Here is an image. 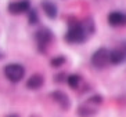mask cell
I'll list each match as a JSON object with an SVG mask.
<instances>
[{
  "label": "cell",
  "mask_w": 126,
  "mask_h": 117,
  "mask_svg": "<svg viewBox=\"0 0 126 117\" xmlns=\"http://www.w3.org/2000/svg\"><path fill=\"white\" fill-rule=\"evenodd\" d=\"M40 8L43 10L45 15L48 19H56L58 17V7H57V4L54 1H51V0H42Z\"/></svg>",
  "instance_id": "30bf717a"
},
{
  "label": "cell",
  "mask_w": 126,
  "mask_h": 117,
  "mask_svg": "<svg viewBox=\"0 0 126 117\" xmlns=\"http://www.w3.org/2000/svg\"><path fill=\"white\" fill-rule=\"evenodd\" d=\"M107 22L108 25L114 26V28H119V26L126 25V14L122 11H112L107 15Z\"/></svg>",
  "instance_id": "9c48e42d"
},
{
  "label": "cell",
  "mask_w": 126,
  "mask_h": 117,
  "mask_svg": "<svg viewBox=\"0 0 126 117\" xmlns=\"http://www.w3.org/2000/svg\"><path fill=\"white\" fill-rule=\"evenodd\" d=\"M110 62L111 65H121L126 62V40L119 41L112 50H110Z\"/></svg>",
  "instance_id": "8992f818"
},
{
  "label": "cell",
  "mask_w": 126,
  "mask_h": 117,
  "mask_svg": "<svg viewBox=\"0 0 126 117\" xmlns=\"http://www.w3.org/2000/svg\"><path fill=\"white\" fill-rule=\"evenodd\" d=\"M50 98L61 107V110H68L71 107V99L64 91H60V90L51 91L50 92Z\"/></svg>",
  "instance_id": "ba28073f"
},
{
  "label": "cell",
  "mask_w": 126,
  "mask_h": 117,
  "mask_svg": "<svg viewBox=\"0 0 126 117\" xmlns=\"http://www.w3.org/2000/svg\"><path fill=\"white\" fill-rule=\"evenodd\" d=\"M67 84L69 85V88L72 90H79L83 84V80H82V76L78 73H74V74H68L67 77Z\"/></svg>",
  "instance_id": "7c38bea8"
},
{
  "label": "cell",
  "mask_w": 126,
  "mask_h": 117,
  "mask_svg": "<svg viewBox=\"0 0 126 117\" xmlns=\"http://www.w3.org/2000/svg\"><path fill=\"white\" fill-rule=\"evenodd\" d=\"M43 84H45V76L40 74V73L32 74V76L26 80V88H28V90H32V91L42 88Z\"/></svg>",
  "instance_id": "8fae6325"
},
{
  "label": "cell",
  "mask_w": 126,
  "mask_h": 117,
  "mask_svg": "<svg viewBox=\"0 0 126 117\" xmlns=\"http://www.w3.org/2000/svg\"><path fill=\"white\" fill-rule=\"evenodd\" d=\"M96 32V25L93 18H85V19H76L71 18L68 21V30L65 33V41L68 44H82Z\"/></svg>",
  "instance_id": "6da1fadb"
},
{
  "label": "cell",
  "mask_w": 126,
  "mask_h": 117,
  "mask_svg": "<svg viewBox=\"0 0 126 117\" xmlns=\"http://www.w3.org/2000/svg\"><path fill=\"white\" fill-rule=\"evenodd\" d=\"M4 58V54H1V52H0V59H3Z\"/></svg>",
  "instance_id": "e0dca14e"
},
{
  "label": "cell",
  "mask_w": 126,
  "mask_h": 117,
  "mask_svg": "<svg viewBox=\"0 0 126 117\" xmlns=\"http://www.w3.org/2000/svg\"><path fill=\"white\" fill-rule=\"evenodd\" d=\"M7 117H18L17 114H10V116H7Z\"/></svg>",
  "instance_id": "2e32d148"
},
{
  "label": "cell",
  "mask_w": 126,
  "mask_h": 117,
  "mask_svg": "<svg viewBox=\"0 0 126 117\" xmlns=\"http://www.w3.org/2000/svg\"><path fill=\"white\" fill-rule=\"evenodd\" d=\"M101 103H103V96L98 95V94L97 95H93L79 105L76 113H78L79 117H93L97 114Z\"/></svg>",
  "instance_id": "7a4b0ae2"
},
{
  "label": "cell",
  "mask_w": 126,
  "mask_h": 117,
  "mask_svg": "<svg viewBox=\"0 0 126 117\" xmlns=\"http://www.w3.org/2000/svg\"><path fill=\"white\" fill-rule=\"evenodd\" d=\"M65 62H67V58L64 55H57V57L51 58L50 65H51V68H61L63 65H65Z\"/></svg>",
  "instance_id": "5bb4252c"
},
{
  "label": "cell",
  "mask_w": 126,
  "mask_h": 117,
  "mask_svg": "<svg viewBox=\"0 0 126 117\" xmlns=\"http://www.w3.org/2000/svg\"><path fill=\"white\" fill-rule=\"evenodd\" d=\"M28 14V23L29 25H37L39 23V14H37V10L36 8H32L26 12Z\"/></svg>",
  "instance_id": "4fadbf2b"
},
{
  "label": "cell",
  "mask_w": 126,
  "mask_h": 117,
  "mask_svg": "<svg viewBox=\"0 0 126 117\" xmlns=\"http://www.w3.org/2000/svg\"><path fill=\"white\" fill-rule=\"evenodd\" d=\"M31 1L29 0H15L7 4V11L11 15H21L26 14L31 10Z\"/></svg>",
  "instance_id": "52a82bcc"
},
{
  "label": "cell",
  "mask_w": 126,
  "mask_h": 117,
  "mask_svg": "<svg viewBox=\"0 0 126 117\" xmlns=\"http://www.w3.org/2000/svg\"><path fill=\"white\" fill-rule=\"evenodd\" d=\"M3 73L7 80H10L11 83L15 84V83H19L25 77V68L21 63L13 62V63H8V65L4 66Z\"/></svg>",
  "instance_id": "277c9868"
},
{
  "label": "cell",
  "mask_w": 126,
  "mask_h": 117,
  "mask_svg": "<svg viewBox=\"0 0 126 117\" xmlns=\"http://www.w3.org/2000/svg\"><path fill=\"white\" fill-rule=\"evenodd\" d=\"M67 77H68V74H67V73H64V72H61V73L56 74L53 80L56 81V83H58V84H63V83H67Z\"/></svg>",
  "instance_id": "9a60e30c"
},
{
  "label": "cell",
  "mask_w": 126,
  "mask_h": 117,
  "mask_svg": "<svg viewBox=\"0 0 126 117\" xmlns=\"http://www.w3.org/2000/svg\"><path fill=\"white\" fill-rule=\"evenodd\" d=\"M90 62H92L93 68L101 70V69H105L108 65H110V50L105 47H100L98 50L93 52L92 58H90Z\"/></svg>",
  "instance_id": "5b68a950"
},
{
  "label": "cell",
  "mask_w": 126,
  "mask_h": 117,
  "mask_svg": "<svg viewBox=\"0 0 126 117\" xmlns=\"http://www.w3.org/2000/svg\"><path fill=\"white\" fill-rule=\"evenodd\" d=\"M54 40V35L48 28H40L35 32V41H36V48L40 54L46 55L48 51V47L51 46Z\"/></svg>",
  "instance_id": "3957f363"
}]
</instances>
